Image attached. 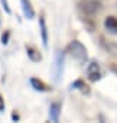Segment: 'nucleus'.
<instances>
[{"label": "nucleus", "mask_w": 117, "mask_h": 123, "mask_svg": "<svg viewBox=\"0 0 117 123\" xmlns=\"http://www.w3.org/2000/svg\"><path fill=\"white\" fill-rule=\"evenodd\" d=\"M88 80L90 81H98L101 78V73H100V67L97 62H91L88 67Z\"/></svg>", "instance_id": "4"}, {"label": "nucleus", "mask_w": 117, "mask_h": 123, "mask_svg": "<svg viewBox=\"0 0 117 123\" xmlns=\"http://www.w3.org/2000/svg\"><path fill=\"white\" fill-rule=\"evenodd\" d=\"M30 86L33 87V90H36V91H49L51 90V87L48 86V84H45L42 80H39V78H30Z\"/></svg>", "instance_id": "9"}, {"label": "nucleus", "mask_w": 117, "mask_h": 123, "mask_svg": "<svg viewBox=\"0 0 117 123\" xmlns=\"http://www.w3.org/2000/svg\"><path fill=\"white\" fill-rule=\"evenodd\" d=\"M110 68H111V71H113V73H116V74H117V62L111 64V67H110Z\"/></svg>", "instance_id": "15"}, {"label": "nucleus", "mask_w": 117, "mask_h": 123, "mask_svg": "<svg viewBox=\"0 0 117 123\" xmlns=\"http://www.w3.org/2000/svg\"><path fill=\"white\" fill-rule=\"evenodd\" d=\"M9 36H10V32H9V31H6V32L2 35V43H3V45H6V43L9 42Z\"/></svg>", "instance_id": "12"}, {"label": "nucleus", "mask_w": 117, "mask_h": 123, "mask_svg": "<svg viewBox=\"0 0 117 123\" xmlns=\"http://www.w3.org/2000/svg\"><path fill=\"white\" fill-rule=\"evenodd\" d=\"M72 58H75L80 62H85L87 61V48L80 42V41H72L68 43L67 49H65Z\"/></svg>", "instance_id": "1"}, {"label": "nucleus", "mask_w": 117, "mask_h": 123, "mask_svg": "<svg viewBox=\"0 0 117 123\" xmlns=\"http://www.w3.org/2000/svg\"><path fill=\"white\" fill-rule=\"evenodd\" d=\"M64 68V54L61 51H56V61H55V80L58 81L62 74Z\"/></svg>", "instance_id": "3"}, {"label": "nucleus", "mask_w": 117, "mask_h": 123, "mask_svg": "<svg viewBox=\"0 0 117 123\" xmlns=\"http://www.w3.org/2000/svg\"><path fill=\"white\" fill-rule=\"evenodd\" d=\"M20 5H22V10H23L25 18L26 19H33L35 18V10H33L29 0H20Z\"/></svg>", "instance_id": "5"}, {"label": "nucleus", "mask_w": 117, "mask_h": 123, "mask_svg": "<svg viewBox=\"0 0 117 123\" xmlns=\"http://www.w3.org/2000/svg\"><path fill=\"white\" fill-rule=\"evenodd\" d=\"M104 28H105L110 33L117 35V18H114V16L105 18V20H104Z\"/></svg>", "instance_id": "6"}, {"label": "nucleus", "mask_w": 117, "mask_h": 123, "mask_svg": "<svg viewBox=\"0 0 117 123\" xmlns=\"http://www.w3.org/2000/svg\"><path fill=\"white\" fill-rule=\"evenodd\" d=\"M2 5H3L5 10H6L7 13H10V9H9V6H7V0H2Z\"/></svg>", "instance_id": "13"}, {"label": "nucleus", "mask_w": 117, "mask_h": 123, "mask_svg": "<svg viewBox=\"0 0 117 123\" xmlns=\"http://www.w3.org/2000/svg\"><path fill=\"white\" fill-rule=\"evenodd\" d=\"M71 88H72V90H80V91L84 93V94H88V93H90L88 86H87L82 80H77V81H74V83L71 84Z\"/></svg>", "instance_id": "11"}, {"label": "nucleus", "mask_w": 117, "mask_h": 123, "mask_svg": "<svg viewBox=\"0 0 117 123\" xmlns=\"http://www.w3.org/2000/svg\"><path fill=\"white\" fill-rule=\"evenodd\" d=\"M12 119H13L15 122H16V120H19V114H18L16 111H13V113H12Z\"/></svg>", "instance_id": "16"}, {"label": "nucleus", "mask_w": 117, "mask_h": 123, "mask_svg": "<svg viewBox=\"0 0 117 123\" xmlns=\"http://www.w3.org/2000/svg\"><path fill=\"white\" fill-rule=\"evenodd\" d=\"M5 110V98L0 96V111H3Z\"/></svg>", "instance_id": "14"}, {"label": "nucleus", "mask_w": 117, "mask_h": 123, "mask_svg": "<svg viewBox=\"0 0 117 123\" xmlns=\"http://www.w3.org/2000/svg\"><path fill=\"white\" fill-rule=\"evenodd\" d=\"M78 9L84 13V15H95L98 12H101L103 6L98 0H81L78 3Z\"/></svg>", "instance_id": "2"}, {"label": "nucleus", "mask_w": 117, "mask_h": 123, "mask_svg": "<svg viewBox=\"0 0 117 123\" xmlns=\"http://www.w3.org/2000/svg\"><path fill=\"white\" fill-rule=\"evenodd\" d=\"M26 54H28L29 59H30V61H33V62H39V61L42 59L41 52H39L38 49H35L33 46H28V45H26Z\"/></svg>", "instance_id": "10"}, {"label": "nucleus", "mask_w": 117, "mask_h": 123, "mask_svg": "<svg viewBox=\"0 0 117 123\" xmlns=\"http://www.w3.org/2000/svg\"><path fill=\"white\" fill-rule=\"evenodd\" d=\"M39 28H41V36H42V43L46 48L48 46V28H46V22L45 18L41 16L39 18Z\"/></svg>", "instance_id": "8"}, {"label": "nucleus", "mask_w": 117, "mask_h": 123, "mask_svg": "<svg viewBox=\"0 0 117 123\" xmlns=\"http://www.w3.org/2000/svg\"><path fill=\"white\" fill-rule=\"evenodd\" d=\"M61 114V104L59 103H52L49 106V119L52 122H58Z\"/></svg>", "instance_id": "7"}]
</instances>
